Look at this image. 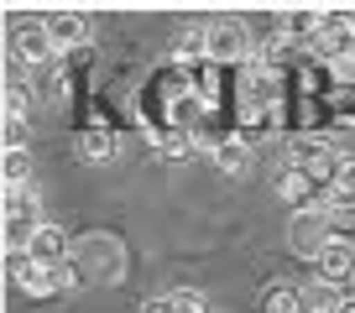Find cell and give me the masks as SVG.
<instances>
[{
  "instance_id": "obj_15",
  "label": "cell",
  "mask_w": 355,
  "mask_h": 313,
  "mask_svg": "<svg viewBox=\"0 0 355 313\" xmlns=\"http://www.w3.org/2000/svg\"><path fill=\"white\" fill-rule=\"evenodd\" d=\"M261 313H309V308H303V287L272 282V287L261 292Z\"/></svg>"
},
{
  "instance_id": "obj_17",
  "label": "cell",
  "mask_w": 355,
  "mask_h": 313,
  "mask_svg": "<svg viewBox=\"0 0 355 313\" xmlns=\"http://www.w3.org/2000/svg\"><path fill=\"white\" fill-rule=\"evenodd\" d=\"M6 188H26V183H32V156L26 152H6Z\"/></svg>"
},
{
  "instance_id": "obj_2",
  "label": "cell",
  "mask_w": 355,
  "mask_h": 313,
  "mask_svg": "<svg viewBox=\"0 0 355 313\" xmlns=\"http://www.w3.org/2000/svg\"><path fill=\"white\" fill-rule=\"evenodd\" d=\"M340 162H345V152H334V146L319 141V136H298V141H293V156H288V168H303L324 193H329L334 178H340Z\"/></svg>"
},
{
  "instance_id": "obj_8",
  "label": "cell",
  "mask_w": 355,
  "mask_h": 313,
  "mask_svg": "<svg viewBox=\"0 0 355 313\" xmlns=\"http://www.w3.org/2000/svg\"><path fill=\"white\" fill-rule=\"evenodd\" d=\"M47 32H53V47L58 53H78V47L94 42V26L84 21V16H47Z\"/></svg>"
},
{
  "instance_id": "obj_7",
  "label": "cell",
  "mask_w": 355,
  "mask_h": 313,
  "mask_svg": "<svg viewBox=\"0 0 355 313\" xmlns=\"http://www.w3.org/2000/svg\"><path fill=\"white\" fill-rule=\"evenodd\" d=\"M277 193L293 204V214H298V209H319V199H324V188L303 168H282L277 172Z\"/></svg>"
},
{
  "instance_id": "obj_16",
  "label": "cell",
  "mask_w": 355,
  "mask_h": 313,
  "mask_svg": "<svg viewBox=\"0 0 355 313\" xmlns=\"http://www.w3.org/2000/svg\"><path fill=\"white\" fill-rule=\"evenodd\" d=\"M319 209L329 214L334 224H355V188H329L319 199Z\"/></svg>"
},
{
  "instance_id": "obj_9",
  "label": "cell",
  "mask_w": 355,
  "mask_h": 313,
  "mask_svg": "<svg viewBox=\"0 0 355 313\" xmlns=\"http://www.w3.org/2000/svg\"><path fill=\"white\" fill-rule=\"evenodd\" d=\"M319 277L324 282H355V246L345 240V235H334L329 251L319 256Z\"/></svg>"
},
{
  "instance_id": "obj_12",
  "label": "cell",
  "mask_w": 355,
  "mask_h": 313,
  "mask_svg": "<svg viewBox=\"0 0 355 313\" xmlns=\"http://www.w3.org/2000/svg\"><path fill=\"white\" fill-rule=\"evenodd\" d=\"M214 162H220V172L241 178V172H251V146H245L241 136H225V141L214 146Z\"/></svg>"
},
{
  "instance_id": "obj_6",
  "label": "cell",
  "mask_w": 355,
  "mask_h": 313,
  "mask_svg": "<svg viewBox=\"0 0 355 313\" xmlns=\"http://www.w3.org/2000/svg\"><path fill=\"white\" fill-rule=\"evenodd\" d=\"M26 256H32L37 267H68V230H63V224H53V220H42V230L32 235Z\"/></svg>"
},
{
  "instance_id": "obj_5",
  "label": "cell",
  "mask_w": 355,
  "mask_h": 313,
  "mask_svg": "<svg viewBox=\"0 0 355 313\" xmlns=\"http://www.w3.org/2000/svg\"><path fill=\"white\" fill-rule=\"evenodd\" d=\"M277 100H282V78L251 57L241 73V110H277Z\"/></svg>"
},
{
  "instance_id": "obj_11",
  "label": "cell",
  "mask_w": 355,
  "mask_h": 313,
  "mask_svg": "<svg viewBox=\"0 0 355 313\" xmlns=\"http://www.w3.org/2000/svg\"><path fill=\"white\" fill-rule=\"evenodd\" d=\"M303 308H309V313H340V308H345V298H340V282H324V277H313L309 287H303Z\"/></svg>"
},
{
  "instance_id": "obj_21",
  "label": "cell",
  "mask_w": 355,
  "mask_h": 313,
  "mask_svg": "<svg viewBox=\"0 0 355 313\" xmlns=\"http://www.w3.org/2000/svg\"><path fill=\"white\" fill-rule=\"evenodd\" d=\"M6 152H26V120H6Z\"/></svg>"
},
{
  "instance_id": "obj_3",
  "label": "cell",
  "mask_w": 355,
  "mask_h": 313,
  "mask_svg": "<svg viewBox=\"0 0 355 313\" xmlns=\"http://www.w3.org/2000/svg\"><path fill=\"white\" fill-rule=\"evenodd\" d=\"M209 63L214 68H235V63H251L256 57V42L241 21H209Z\"/></svg>"
},
{
  "instance_id": "obj_23",
  "label": "cell",
  "mask_w": 355,
  "mask_h": 313,
  "mask_svg": "<svg viewBox=\"0 0 355 313\" xmlns=\"http://www.w3.org/2000/svg\"><path fill=\"white\" fill-rule=\"evenodd\" d=\"M340 313H355V298H345V308H340Z\"/></svg>"
},
{
  "instance_id": "obj_18",
  "label": "cell",
  "mask_w": 355,
  "mask_h": 313,
  "mask_svg": "<svg viewBox=\"0 0 355 313\" xmlns=\"http://www.w3.org/2000/svg\"><path fill=\"white\" fill-rule=\"evenodd\" d=\"M167 303H173V313H209V303H204L199 287H178V292H167Z\"/></svg>"
},
{
  "instance_id": "obj_10",
  "label": "cell",
  "mask_w": 355,
  "mask_h": 313,
  "mask_svg": "<svg viewBox=\"0 0 355 313\" xmlns=\"http://www.w3.org/2000/svg\"><path fill=\"white\" fill-rule=\"evenodd\" d=\"M73 152L84 156V162H110V156L121 152V141H115L110 125H84V131L73 136Z\"/></svg>"
},
{
  "instance_id": "obj_19",
  "label": "cell",
  "mask_w": 355,
  "mask_h": 313,
  "mask_svg": "<svg viewBox=\"0 0 355 313\" xmlns=\"http://www.w3.org/2000/svg\"><path fill=\"white\" fill-rule=\"evenodd\" d=\"M6 120H26V84H6Z\"/></svg>"
},
{
  "instance_id": "obj_13",
  "label": "cell",
  "mask_w": 355,
  "mask_h": 313,
  "mask_svg": "<svg viewBox=\"0 0 355 313\" xmlns=\"http://www.w3.org/2000/svg\"><path fill=\"white\" fill-rule=\"evenodd\" d=\"M173 57L178 63H209V32L204 26H189V32H178V42H173Z\"/></svg>"
},
{
  "instance_id": "obj_14",
  "label": "cell",
  "mask_w": 355,
  "mask_h": 313,
  "mask_svg": "<svg viewBox=\"0 0 355 313\" xmlns=\"http://www.w3.org/2000/svg\"><path fill=\"white\" fill-rule=\"evenodd\" d=\"M152 141H157L162 156H193L199 152V136L183 131V125H162V131H152Z\"/></svg>"
},
{
  "instance_id": "obj_4",
  "label": "cell",
  "mask_w": 355,
  "mask_h": 313,
  "mask_svg": "<svg viewBox=\"0 0 355 313\" xmlns=\"http://www.w3.org/2000/svg\"><path fill=\"white\" fill-rule=\"evenodd\" d=\"M6 53H11L21 68H53L58 47H53V32H47V21H32V26H16V32H11Z\"/></svg>"
},
{
  "instance_id": "obj_20",
  "label": "cell",
  "mask_w": 355,
  "mask_h": 313,
  "mask_svg": "<svg viewBox=\"0 0 355 313\" xmlns=\"http://www.w3.org/2000/svg\"><path fill=\"white\" fill-rule=\"evenodd\" d=\"M329 78H334V84H355V47L329 63Z\"/></svg>"
},
{
  "instance_id": "obj_1",
  "label": "cell",
  "mask_w": 355,
  "mask_h": 313,
  "mask_svg": "<svg viewBox=\"0 0 355 313\" xmlns=\"http://www.w3.org/2000/svg\"><path fill=\"white\" fill-rule=\"evenodd\" d=\"M334 220L324 209H298L288 220V251L293 256H303V261H319L324 251H329V240H334Z\"/></svg>"
},
{
  "instance_id": "obj_22",
  "label": "cell",
  "mask_w": 355,
  "mask_h": 313,
  "mask_svg": "<svg viewBox=\"0 0 355 313\" xmlns=\"http://www.w3.org/2000/svg\"><path fill=\"white\" fill-rule=\"evenodd\" d=\"M141 313H173V303H167V298H146Z\"/></svg>"
}]
</instances>
